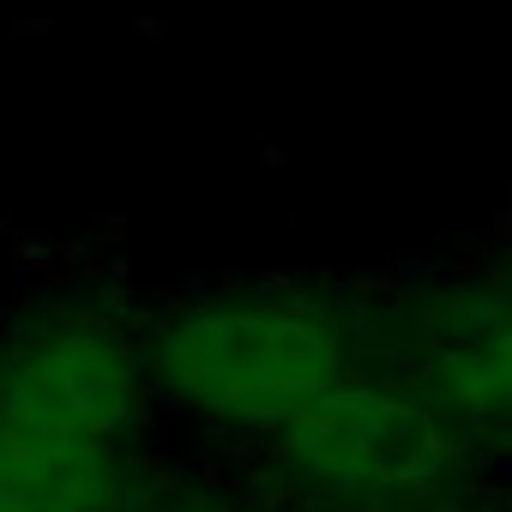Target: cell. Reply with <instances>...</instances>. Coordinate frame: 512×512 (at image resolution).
Instances as JSON below:
<instances>
[{
	"mask_svg": "<svg viewBox=\"0 0 512 512\" xmlns=\"http://www.w3.org/2000/svg\"><path fill=\"white\" fill-rule=\"evenodd\" d=\"M151 386L217 434L266 440L362 368L356 320L302 290H217L175 302L151 332Z\"/></svg>",
	"mask_w": 512,
	"mask_h": 512,
	"instance_id": "1",
	"label": "cell"
},
{
	"mask_svg": "<svg viewBox=\"0 0 512 512\" xmlns=\"http://www.w3.org/2000/svg\"><path fill=\"white\" fill-rule=\"evenodd\" d=\"M266 470L302 494L332 506H368V500H422L440 494L464 464V434L440 416V404L416 380L392 374H344L332 392H320L302 416H290L278 434L260 440Z\"/></svg>",
	"mask_w": 512,
	"mask_h": 512,
	"instance_id": "2",
	"label": "cell"
},
{
	"mask_svg": "<svg viewBox=\"0 0 512 512\" xmlns=\"http://www.w3.org/2000/svg\"><path fill=\"white\" fill-rule=\"evenodd\" d=\"M151 392L145 338L91 302H55L0 332V422L133 446Z\"/></svg>",
	"mask_w": 512,
	"mask_h": 512,
	"instance_id": "3",
	"label": "cell"
},
{
	"mask_svg": "<svg viewBox=\"0 0 512 512\" xmlns=\"http://www.w3.org/2000/svg\"><path fill=\"white\" fill-rule=\"evenodd\" d=\"M410 380L470 452L512 458V290H452L428 308Z\"/></svg>",
	"mask_w": 512,
	"mask_h": 512,
	"instance_id": "4",
	"label": "cell"
},
{
	"mask_svg": "<svg viewBox=\"0 0 512 512\" xmlns=\"http://www.w3.org/2000/svg\"><path fill=\"white\" fill-rule=\"evenodd\" d=\"M127 488V446L0 422V512H115Z\"/></svg>",
	"mask_w": 512,
	"mask_h": 512,
	"instance_id": "5",
	"label": "cell"
}]
</instances>
